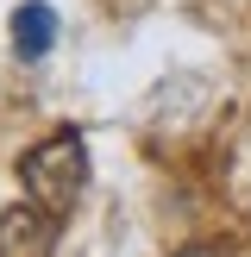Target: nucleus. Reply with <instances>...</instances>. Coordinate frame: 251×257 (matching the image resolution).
Returning <instances> with one entry per match:
<instances>
[{"label":"nucleus","mask_w":251,"mask_h":257,"mask_svg":"<svg viewBox=\"0 0 251 257\" xmlns=\"http://www.w3.org/2000/svg\"><path fill=\"white\" fill-rule=\"evenodd\" d=\"M19 182H25V201H38V207H50L63 220L82 201V188H88V145H82V132H50L44 145H32L19 157Z\"/></svg>","instance_id":"1"},{"label":"nucleus","mask_w":251,"mask_h":257,"mask_svg":"<svg viewBox=\"0 0 251 257\" xmlns=\"http://www.w3.org/2000/svg\"><path fill=\"white\" fill-rule=\"evenodd\" d=\"M57 213L25 201V207H7L0 213V257H32V251H50L57 245Z\"/></svg>","instance_id":"2"},{"label":"nucleus","mask_w":251,"mask_h":257,"mask_svg":"<svg viewBox=\"0 0 251 257\" xmlns=\"http://www.w3.org/2000/svg\"><path fill=\"white\" fill-rule=\"evenodd\" d=\"M50 38H57V13H50L44 0H25V7L13 13V50H19V57H44Z\"/></svg>","instance_id":"3"}]
</instances>
